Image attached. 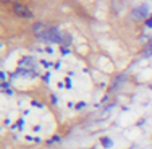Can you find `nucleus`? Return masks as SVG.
<instances>
[{
	"label": "nucleus",
	"instance_id": "nucleus-1",
	"mask_svg": "<svg viewBox=\"0 0 152 149\" xmlns=\"http://www.w3.org/2000/svg\"><path fill=\"white\" fill-rule=\"evenodd\" d=\"M33 29H34V34H36L37 39L44 41V42H50V39H52V29H54V28L46 26L44 23H36V25L33 26Z\"/></svg>",
	"mask_w": 152,
	"mask_h": 149
},
{
	"label": "nucleus",
	"instance_id": "nucleus-2",
	"mask_svg": "<svg viewBox=\"0 0 152 149\" xmlns=\"http://www.w3.org/2000/svg\"><path fill=\"white\" fill-rule=\"evenodd\" d=\"M149 16V7L147 5H139L131 12V18L133 20H144Z\"/></svg>",
	"mask_w": 152,
	"mask_h": 149
},
{
	"label": "nucleus",
	"instance_id": "nucleus-3",
	"mask_svg": "<svg viewBox=\"0 0 152 149\" xmlns=\"http://www.w3.org/2000/svg\"><path fill=\"white\" fill-rule=\"evenodd\" d=\"M13 12H15L18 16H23V18H33L31 10L28 8V7L21 5V3H15V5H13Z\"/></svg>",
	"mask_w": 152,
	"mask_h": 149
},
{
	"label": "nucleus",
	"instance_id": "nucleus-4",
	"mask_svg": "<svg viewBox=\"0 0 152 149\" xmlns=\"http://www.w3.org/2000/svg\"><path fill=\"white\" fill-rule=\"evenodd\" d=\"M101 144H102V146L105 148V149H109V148L113 146V141L110 140L109 136H104V138H101Z\"/></svg>",
	"mask_w": 152,
	"mask_h": 149
},
{
	"label": "nucleus",
	"instance_id": "nucleus-5",
	"mask_svg": "<svg viewBox=\"0 0 152 149\" xmlns=\"http://www.w3.org/2000/svg\"><path fill=\"white\" fill-rule=\"evenodd\" d=\"M143 55H144V57H152V42L149 44V46H146V47H144V52H143Z\"/></svg>",
	"mask_w": 152,
	"mask_h": 149
},
{
	"label": "nucleus",
	"instance_id": "nucleus-6",
	"mask_svg": "<svg viewBox=\"0 0 152 149\" xmlns=\"http://www.w3.org/2000/svg\"><path fill=\"white\" fill-rule=\"evenodd\" d=\"M62 44H63V47H68L71 44V36L70 34H63V41H62Z\"/></svg>",
	"mask_w": 152,
	"mask_h": 149
},
{
	"label": "nucleus",
	"instance_id": "nucleus-7",
	"mask_svg": "<svg viewBox=\"0 0 152 149\" xmlns=\"http://www.w3.org/2000/svg\"><path fill=\"white\" fill-rule=\"evenodd\" d=\"M58 141H60V136H54V138H52V140L49 141V144H54V143H58Z\"/></svg>",
	"mask_w": 152,
	"mask_h": 149
},
{
	"label": "nucleus",
	"instance_id": "nucleus-8",
	"mask_svg": "<svg viewBox=\"0 0 152 149\" xmlns=\"http://www.w3.org/2000/svg\"><path fill=\"white\" fill-rule=\"evenodd\" d=\"M146 26H147V28H152V15L146 20Z\"/></svg>",
	"mask_w": 152,
	"mask_h": 149
},
{
	"label": "nucleus",
	"instance_id": "nucleus-9",
	"mask_svg": "<svg viewBox=\"0 0 152 149\" xmlns=\"http://www.w3.org/2000/svg\"><path fill=\"white\" fill-rule=\"evenodd\" d=\"M65 84H67V89H70V88H71V81H70V78L65 79Z\"/></svg>",
	"mask_w": 152,
	"mask_h": 149
},
{
	"label": "nucleus",
	"instance_id": "nucleus-10",
	"mask_svg": "<svg viewBox=\"0 0 152 149\" xmlns=\"http://www.w3.org/2000/svg\"><path fill=\"white\" fill-rule=\"evenodd\" d=\"M84 105H86L84 102H78V104H76V109L79 110V109H83V107H84Z\"/></svg>",
	"mask_w": 152,
	"mask_h": 149
},
{
	"label": "nucleus",
	"instance_id": "nucleus-11",
	"mask_svg": "<svg viewBox=\"0 0 152 149\" xmlns=\"http://www.w3.org/2000/svg\"><path fill=\"white\" fill-rule=\"evenodd\" d=\"M0 79H2V81H3V83H5V81H7V75H5V73H3V71H2V73H0Z\"/></svg>",
	"mask_w": 152,
	"mask_h": 149
},
{
	"label": "nucleus",
	"instance_id": "nucleus-12",
	"mask_svg": "<svg viewBox=\"0 0 152 149\" xmlns=\"http://www.w3.org/2000/svg\"><path fill=\"white\" fill-rule=\"evenodd\" d=\"M52 104H57V96H55V94H52Z\"/></svg>",
	"mask_w": 152,
	"mask_h": 149
}]
</instances>
